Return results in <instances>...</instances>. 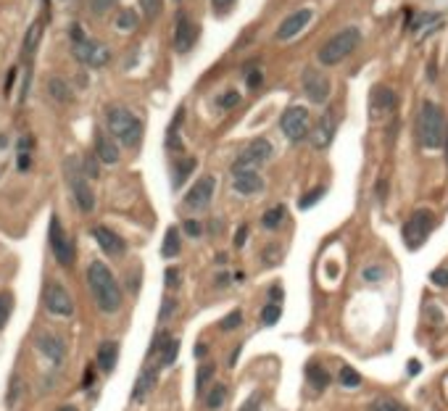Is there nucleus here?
<instances>
[{
  "instance_id": "f257e3e1",
  "label": "nucleus",
  "mask_w": 448,
  "mask_h": 411,
  "mask_svg": "<svg viewBox=\"0 0 448 411\" xmlns=\"http://www.w3.org/2000/svg\"><path fill=\"white\" fill-rule=\"evenodd\" d=\"M87 285L93 290V298L98 308L106 314H113L121 308V290L113 271L103 261H93L87 266Z\"/></svg>"
},
{
  "instance_id": "f03ea898",
  "label": "nucleus",
  "mask_w": 448,
  "mask_h": 411,
  "mask_svg": "<svg viewBox=\"0 0 448 411\" xmlns=\"http://www.w3.org/2000/svg\"><path fill=\"white\" fill-rule=\"evenodd\" d=\"M417 137L427 150H435L443 145V137H446V116H443V108L432 100H424L422 108H419V116H417Z\"/></svg>"
},
{
  "instance_id": "7ed1b4c3",
  "label": "nucleus",
  "mask_w": 448,
  "mask_h": 411,
  "mask_svg": "<svg viewBox=\"0 0 448 411\" xmlns=\"http://www.w3.org/2000/svg\"><path fill=\"white\" fill-rule=\"evenodd\" d=\"M362 45V29L359 26H345L337 35H332L327 43L319 48L317 58L322 66H337L340 61H345L351 53Z\"/></svg>"
},
{
  "instance_id": "20e7f679",
  "label": "nucleus",
  "mask_w": 448,
  "mask_h": 411,
  "mask_svg": "<svg viewBox=\"0 0 448 411\" xmlns=\"http://www.w3.org/2000/svg\"><path fill=\"white\" fill-rule=\"evenodd\" d=\"M106 124H108V132H111L113 137L121 145H127V148H135L143 140V122L132 114L130 108H124V105L108 108L106 111Z\"/></svg>"
},
{
  "instance_id": "39448f33",
  "label": "nucleus",
  "mask_w": 448,
  "mask_h": 411,
  "mask_svg": "<svg viewBox=\"0 0 448 411\" xmlns=\"http://www.w3.org/2000/svg\"><path fill=\"white\" fill-rule=\"evenodd\" d=\"M66 180H69V187H71V195H74L77 209L90 214V211L95 209V193H93V187H90V182H87L82 167L77 164V158H69V161H66Z\"/></svg>"
},
{
  "instance_id": "423d86ee",
  "label": "nucleus",
  "mask_w": 448,
  "mask_h": 411,
  "mask_svg": "<svg viewBox=\"0 0 448 411\" xmlns=\"http://www.w3.org/2000/svg\"><path fill=\"white\" fill-rule=\"evenodd\" d=\"M272 158V142L264 137H256L253 142H248L245 148L238 153L233 164V175H243V172H259L261 164H267Z\"/></svg>"
},
{
  "instance_id": "0eeeda50",
  "label": "nucleus",
  "mask_w": 448,
  "mask_h": 411,
  "mask_svg": "<svg viewBox=\"0 0 448 411\" xmlns=\"http://www.w3.org/2000/svg\"><path fill=\"white\" fill-rule=\"evenodd\" d=\"M280 130L285 132V137L290 142H301L311 135V116L309 108L303 105H290L285 108L282 116H280Z\"/></svg>"
},
{
  "instance_id": "6e6552de",
  "label": "nucleus",
  "mask_w": 448,
  "mask_h": 411,
  "mask_svg": "<svg viewBox=\"0 0 448 411\" xmlns=\"http://www.w3.org/2000/svg\"><path fill=\"white\" fill-rule=\"evenodd\" d=\"M432 227H435V217H432L430 211H424V209H419V211H414L412 217L406 219V224H404V229H401V235H404V243L412 248V251H417L419 245L430 237V232H432Z\"/></svg>"
},
{
  "instance_id": "1a4fd4ad",
  "label": "nucleus",
  "mask_w": 448,
  "mask_h": 411,
  "mask_svg": "<svg viewBox=\"0 0 448 411\" xmlns=\"http://www.w3.org/2000/svg\"><path fill=\"white\" fill-rule=\"evenodd\" d=\"M303 93L309 98L311 103H327L330 98V79L322 69H314V66H306L301 77Z\"/></svg>"
},
{
  "instance_id": "9d476101",
  "label": "nucleus",
  "mask_w": 448,
  "mask_h": 411,
  "mask_svg": "<svg viewBox=\"0 0 448 411\" xmlns=\"http://www.w3.org/2000/svg\"><path fill=\"white\" fill-rule=\"evenodd\" d=\"M51 248H53L56 261H58L61 266H71V264H74V256H77L74 243L66 237V232L61 227V219L56 217V214L51 217Z\"/></svg>"
},
{
  "instance_id": "9b49d317",
  "label": "nucleus",
  "mask_w": 448,
  "mask_h": 411,
  "mask_svg": "<svg viewBox=\"0 0 448 411\" xmlns=\"http://www.w3.org/2000/svg\"><path fill=\"white\" fill-rule=\"evenodd\" d=\"M45 308L56 316H71L74 314V301H71L69 290L63 288L61 282H51L48 288H45Z\"/></svg>"
},
{
  "instance_id": "f8f14e48",
  "label": "nucleus",
  "mask_w": 448,
  "mask_h": 411,
  "mask_svg": "<svg viewBox=\"0 0 448 411\" xmlns=\"http://www.w3.org/2000/svg\"><path fill=\"white\" fill-rule=\"evenodd\" d=\"M214 187H216V180L211 175L200 177L198 182L193 184L188 190V195H185V206L193 211H203L208 209V203H211V198H214Z\"/></svg>"
},
{
  "instance_id": "ddd939ff",
  "label": "nucleus",
  "mask_w": 448,
  "mask_h": 411,
  "mask_svg": "<svg viewBox=\"0 0 448 411\" xmlns=\"http://www.w3.org/2000/svg\"><path fill=\"white\" fill-rule=\"evenodd\" d=\"M195 35H198V29L193 24V19L185 14V11H177V19H174V51L177 53H188L195 43Z\"/></svg>"
},
{
  "instance_id": "4468645a",
  "label": "nucleus",
  "mask_w": 448,
  "mask_h": 411,
  "mask_svg": "<svg viewBox=\"0 0 448 411\" xmlns=\"http://www.w3.org/2000/svg\"><path fill=\"white\" fill-rule=\"evenodd\" d=\"M311 9H298V11H293L290 16L285 19L282 24L277 26V35H275V40L277 43H285V40H293L298 32H303L306 26H309V21H311Z\"/></svg>"
},
{
  "instance_id": "2eb2a0df",
  "label": "nucleus",
  "mask_w": 448,
  "mask_h": 411,
  "mask_svg": "<svg viewBox=\"0 0 448 411\" xmlns=\"http://www.w3.org/2000/svg\"><path fill=\"white\" fill-rule=\"evenodd\" d=\"M335 132H337V119H335V111L332 108H327L325 114H322V119H319V124L314 127V132H311V142H314V148H327L330 142L335 140Z\"/></svg>"
},
{
  "instance_id": "dca6fc26",
  "label": "nucleus",
  "mask_w": 448,
  "mask_h": 411,
  "mask_svg": "<svg viewBox=\"0 0 448 411\" xmlns=\"http://www.w3.org/2000/svg\"><path fill=\"white\" fill-rule=\"evenodd\" d=\"M37 350H40L48 361H53V364H61V361L66 359V343H63L61 335L43 333L37 338Z\"/></svg>"
},
{
  "instance_id": "f3484780",
  "label": "nucleus",
  "mask_w": 448,
  "mask_h": 411,
  "mask_svg": "<svg viewBox=\"0 0 448 411\" xmlns=\"http://www.w3.org/2000/svg\"><path fill=\"white\" fill-rule=\"evenodd\" d=\"M93 237H95V243L101 245V251L108 256H121L127 251V243L108 227H93Z\"/></svg>"
},
{
  "instance_id": "a211bd4d",
  "label": "nucleus",
  "mask_w": 448,
  "mask_h": 411,
  "mask_svg": "<svg viewBox=\"0 0 448 411\" xmlns=\"http://www.w3.org/2000/svg\"><path fill=\"white\" fill-rule=\"evenodd\" d=\"M396 103H398V98L390 88L372 90V98H370L372 116H385V114H390V111H396Z\"/></svg>"
},
{
  "instance_id": "6ab92c4d",
  "label": "nucleus",
  "mask_w": 448,
  "mask_h": 411,
  "mask_svg": "<svg viewBox=\"0 0 448 411\" xmlns=\"http://www.w3.org/2000/svg\"><path fill=\"white\" fill-rule=\"evenodd\" d=\"M233 187L235 193L253 195L264 190V180H261L259 172H243V175H233Z\"/></svg>"
},
{
  "instance_id": "aec40b11",
  "label": "nucleus",
  "mask_w": 448,
  "mask_h": 411,
  "mask_svg": "<svg viewBox=\"0 0 448 411\" xmlns=\"http://www.w3.org/2000/svg\"><path fill=\"white\" fill-rule=\"evenodd\" d=\"M95 156L103 164H116L119 161V145L106 132H95Z\"/></svg>"
},
{
  "instance_id": "412c9836",
  "label": "nucleus",
  "mask_w": 448,
  "mask_h": 411,
  "mask_svg": "<svg viewBox=\"0 0 448 411\" xmlns=\"http://www.w3.org/2000/svg\"><path fill=\"white\" fill-rule=\"evenodd\" d=\"M98 367L103 369V372H111L116 367V361H119V343L113 340H103L98 345Z\"/></svg>"
},
{
  "instance_id": "4be33fe9",
  "label": "nucleus",
  "mask_w": 448,
  "mask_h": 411,
  "mask_svg": "<svg viewBox=\"0 0 448 411\" xmlns=\"http://www.w3.org/2000/svg\"><path fill=\"white\" fill-rule=\"evenodd\" d=\"M306 377H309V385L314 390H325L330 385V375L327 369L322 367L319 361H309V367H306Z\"/></svg>"
},
{
  "instance_id": "5701e85b",
  "label": "nucleus",
  "mask_w": 448,
  "mask_h": 411,
  "mask_svg": "<svg viewBox=\"0 0 448 411\" xmlns=\"http://www.w3.org/2000/svg\"><path fill=\"white\" fill-rule=\"evenodd\" d=\"M40 37H43V21H35V24L26 29V37H24V48H21V53H24V58H32L37 51V45H40Z\"/></svg>"
},
{
  "instance_id": "b1692460",
  "label": "nucleus",
  "mask_w": 448,
  "mask_h": 411,
  "mask_svg": "<svg viewBox=\"0 0 448 411\" xmlns=\"http://www.w3.org/2000/svg\"><path fill=\"white\" fill-rule=\"evenodd\" d=\"M156 387V369H146L143 375H140V380L135 383V390H132V398L135 401H143L151 390Z\"/></svg>"
},
{
  "instance_id": "393cba45",
  "label": "nucleus",
  "mask_w": 448,
  "mask_h": 411,
  "mask_svg": "<svg viewBox=\"0 0 448 411\" xmlns=\"http://www.w3.org/2000/svg\"><path fill=\"white\" fill-rule=\"evenodd\" d=\"M48 95L56 98L58 103H69V100H71V88L66 85V79L51 77V79H48Z\"/></svg>"
},
{
  "instance_id": "a878e982",
  "label": "nucleus",
  "mask_w": 448,
  "mask_h": 411,
  "mask_svg": "<svg viewBox=\"0 0 448 411\" xmlns=\"http://www.w3.org/2000/svg\"><path fill=\"white\" fill-rule=\"evenodd\" d=\"M195 167H198V161H195V158H182V161H177V164H174V180H172L174 187H182L185 180L193 175V169Z\"/></svg>"
},
{
  "instance_id": "bb28decb",
  "label": "nucleus",
  "mask_w": 448,
  "mask_h": 411,
  "mask_svg": "<svg viewBox=\"0 0 448 411\" xmlns=\"http://www.w3.org/2000/svg\"><path fill=\"white\" fill-rule=\"evenodd\" d=\"M161 254H164L166 259H172V256L180 254V229H177V227L166 229L164 245H161Z\"/></svg>"
},
{
  "instance_id": "cd10ccee",
  "label": "nucleus",
  "mask_w": 448,
  "mask_h": 411,
  "mask_svg": "<svg viewBox=\"0 0 448 411\" xmlns=\"http://www.w3.org/2000/svg\"><path fill=\"white\" fill-rule=\"evenodd\" d=\"M108 61H111V51H108L106 45L95 43L93 45V53H90V61H87V66H93V69H103V66Z\"/></svg>"
},
{
  "instance_id": "c85d7f7f",
  "label": "nucleus",
  "mask_w": 448,
  "mask_h": 411,
  "mask_svg": "<svg viewBox=\"0 0 448 411\" xmlns=\"http://www.w3.org/2000/svg\"><path fill=\"white\" fill-rule=\"evenodd\" d=\"M180 122H182V108L177 111V116H174L172 127H169V135H166V145H169V150H174V153H180L182 150V140H180Z\"/></svg>"
},
{
  "instance_id": "c756f323",
  "label": "nucleus",
  "mask_w": 448,
  "mask_h": 411,
  "mask_svg": "<svg viewBox=\"0 0 448 411\" xmlns=\"http://www.w3.org/2000/svg\"><path fill=\"white\" fill-rule=\"evenodd\" d=\"M224 401H227V385H222V383H216V385L211 387V390H208L206 406H208L211 411H216V409H222Z\"/></svg>"
},
{
  "instance_id": "7c9ffc66",
  "label": "nucleus",
  "mask_w": 448,
  "mask_h": 411,
  "mask_svg": "<svg viewBox=\"0 0 448 411\" xmlns=\"http://www.w3.org/2000/svg\"><path fill=\"white\" fill-rule=\"evenodd\" d=\"M177 353H180V340H177V338H166V343L161 345V367L174 364Z\"/></svg>"
},
{
  "instance_id": "2f4dec72",
  "label": "nucleus",
  "mask_w": 448,
  "mask_h": 411,
  "mask_svg": "<svg viewBox=\"0 0 448 411\" xmlns=\"http://www.w3.org/2000/svg\"><path fill=\"white\" fill-rule=\"evenodd\" d=\"M216 372V364H211V361H206V364H200L198 372H195V390L198 393H203V387H206V383L214 377Z\"/></svg>"
},
{
  "instance_id": "473e14b6",
  "label": "nucleus",
  "mask_w": 448,
  "mask_h": 411,
  "mask_svg": "<svg viewBox=\"0 0 448 411\" xmlns=\"http://www.w3.org/2000/svg\"><path fill=\"white\" fill-rule=\"evenodd\" d=\"M337 380H340V385H345V387H359L362 385V375L356 372L354 367H340V375H337Z\"/></svg>"
},
{
  "instance_id": "72a5a7b5",
  "label": "nucleus",
  "mask_w": 448,
  "mask_h": 411,
  "mask_svg": "<svg viewBox=\"0 0 448 411\" xmlns=\"http://www.w3.org/2000/svg\"><path fill=\"white\" fill-rule=\"evenodd\" d=\"M282 219H285V209H282V206H272V209L264 214L261 224H264L267 229H277L280 224H282Z\"/></svg>"
},
{
  "instance_id": "f704fd0d",
  "label": "nucleus",
  "mask_w": 448,
  "mask_h": 411,
  "mask_svg": "<svg viewBox=\"0 0 448 411\" xmlns=\"http://www.w3.org/2000/svg\"><path fill=\"white\" fill-rule=\"evenodd\" d=\"M116 26L124 29V32H132V29L138 26V14H135L132 9H124L119 16H116Z\"/></svg>"
},
{
  "instance_id": "c9c22d12",
  "label": "nucleus",
  "mask_w": 448,
  "mask_h": 411,
  "mask_svg": "<svg viewBox=\"0 0 448 411\" xmlns=\"http://www.w3.org/2000/svg\"><path fill=\"white\" fill-rule=\"evenodd\" d=\"M161 9H164V0H140V11H143V16L151 19V21L158 19Z\"/></svg>"
},
{
  "instance_id": "e433bc0d",
  "label": "nucleus",
  "mask_w": 448,
  "mask_h": 411,
  "mask_svg": "<svg viewBox=\"0 0 448 411\" xmlns=\"http://www.w3.org/2000/svg\"><path fill=\"white\" fill-rule=\"evenodd\" d=\"M216 103H219L222 111H230V108H235V105L240 103V93L238 90H224L222 95L216 98Z\"/></svg>"
},
{
  "instance_id": "4c0bfd02",
  "label": "nucleus",
  "mask_w": 448,
  "mask_h": 411,
  "mask_svg": "<svg viewBox=\"0 0 448 411\" xmlns=\"http://www.w3.org/2000/svg\"><path fill=\"white\" fill-rule=\"evenodd\" d=\"M370 411H409L404 403H398L396 398H377V401L372 403Z\"/></svg>"
},
{
  "instance_id": "58836bf2",
  "label": "nucleus",
  "mask_w": 448,
  "mask_h": 411,
  "mask_svg": "<svg viewBox=\"0 0 448 411\" xmlns=\"http://www.w3.org/2000/svg\"><path fill=\"white\" fill-rule=\"evenodd\" d=\"M280 316H282V308H280V303H267V306H264V311H261V322H264V324H277V322H280Z\"/></svg>"
},
{
  "instance_id": "ea45409f",
  "label": "nucleus",
  "mask_w": 448,
  "mask_h": 411,
  "mask_svg": "<svg viewBox=\"0 0 448 411\" xmlns=\"http://www.w3.org/2000/svg\"><path fill=\"white\" fill-rule=\"evenodd\" d=\"M11 308H14V298H11V293H0V327L9 322Z\"/></svg>"
},
{
  "instance_id": "a19ab883",
  "label": "nucleus",
  "mask_w": 448,
  "mask_h": 411,
  "mask_svg": "<svg viewBox=\"0 0 448 411\" xmlns=\"http://www.w3.org/2000/svg\"><path fill=\"white\" fill-rule=\"evenodd\" d=\"M322 195H325V187H314L311 193H306L301 201H298V209H311L317 201H322Z\"/></svg>"
},
{
  "instance_id": "79ce46f5",
  "label": "nucleus",
  "mask_w": 448,
  "mask_h": 411,
  "mask_svg": "<svg viewBox=\"0 0 448 411\" xmlns=\"http://www.w3.org/2000/svg\"><path fill=\"white\" fill-rule=\"evenodd\" d=\"M240 324H243V314L235 308V311H230V314L219 322V330H235V327H240Z\"/></svg>"
},
{
  "instance_id": "37998d69",
  "label": "nucleus",
  "mask_w": 448,
  "mask_h": 411,
  "mask_svg": "<svg viewBox=\"0 0 448 411\" xmlns=\"http://www.w3.org/2000/svg\"><path fill=\"white\" fill-rule=\"evenodd\" d=\"M82 172H85V177H90V180H95V177L101 175V169H98V156H87L85 161H82Z\"/></svg>"
},
{
  "instance_id": "c03bdc74",
  "label": "nucleus",
  "mask_w": 448,
  "mask_h": 411,
  "mask_svg": "<svg viewBox=\"0 0 448 411\" xmlns=\"http://www.w3.org/2000/svg\"><path fill=\"white\" fill-rule=\"evenodd\" d=\"M119 0H90V9H93V14H106V11H111L113 6H116Z\"/></svg>"
},
{
  "instance_id": "a18cd8bd",
  "label": "nucleus",
  "mask_w": 448,
  "mask_h": 411,
  "mask_svg": "<svg viewBox=\"0 0 448 411\" xmlns=\"http://www.w3.org/2000/svg\"><path fill=\"white\" fill-rule=\"evenodd\" d=\"M235 0H211V11H214L216 16H227L230 9H233Z\"/></svg>"
},
{
  "instance_id": "49530a36",
  "label": "nucleus",
  "mask_w": 448,
  "mask_h": 411,
  "mask_svg": "<svg viewBox=\"0 0 448 411\" xmlns=\"http://www.w3.org/2000/svg\"><path fill=\"white\" fill-rule=\"evenodd\" d=\"M259 409H261V395L253 393V395H248V401L243 403V406L238 411H259Z\"/></svg>"
},
{
  "instance_id": "de8ad7c7",
  "label": "nucleus",
  "mask_w": 448,
  "mask_h": 411,
  "mask_svg": "<svg viewBox=\"0 0 448 411\" xmlns=\"http://www.w3.org/2000/svg\"><path fill=\"white\" fill-rule=\"evenodd\" d=\"M432 282L440 288H448V269H435L432 271Z\"/></svg>"
},
{
  "instance_id": "09e8293b",
  "label": "nucleus",
  "mask_w": 448,
  "mask_h": 411,
  "mask_svg": "<svg viewBox=\"0 0 448 411\" xmlns=\"http://www.w3.org/2000/svg\"><path fill=\"white\" fill-rule=\"evenodd\" d=\"M364 280H367V282L382 280V266H370V269L364 271Z\"/></svg>"
},
{
  "instance_id": "8fccbe9b",
  "label": "nucleus",
  "mask_w": 448,
  "mask_h": 411,
  "mask_svg": "<svg viewBox=\"0 0 448 411\" xmlns=\"http://www.w3.org/2000/svg\"><path fill=\"white\" fill-rule=\"evenodd\" d=\"M185 232H188L190 237H200V232H203V229H200L198 222H193V219H188V222H185Z\"/></svg>"
},
{
  "instance_id": "3c124183",
  "label": "nucleus",
  "mask_w": 448,
  "mask_h": 411,
  "mask_svg": "<svg viewBox=\"0 0 448 411\" xmlns=\"http://www.w3.org/2000/svg\"><path fill=\"white\" fill-rule=\"evenodd\" d=\"M174 308H177V301H174V298H166L164 306H161V319H169V314H172Z\"/></svg>"
},
{
  "instance_id": "603ef678",
  "label": "nucleus",
  "mask_w": 448,
  "mask_h": 411,
  "mask_svg": "<svg viewBox=\"0 0 448 411\" xmlns=\"http://www.w3.org/2000/svg\"><path fill=\"white\" fill-rule=\"evenodd\" d=\"M166 285H169V288H177V285H180V269H166Z\"/></svg>"
},
{
  "instance_id": "864d4df0",
  "label": "nucleus",
  "mask_w": 448,
  "mask_h": 411,
  "mask_svg": "<svg viewBox=\"0 0 448 411\" xmlns=\"http://www.w3.org/2000/svg\"><path fill=\"white\" fill-rule=\"evenodd\" d=\"M282 301V288L280 285H272L269 288V303H280Z\"/></svg>"
},
{
  "instance_id": "5fc2aeb1",
  "label": "nucleus",
  "mask_w": 448,
  "mask_h": 411,
  "mask_svg": "<svg viewBox=\"0 0 448 411\" xmlns=\"http://www.w3.org/2000/svg\"><path fill=\"white\" fill-rule=\"evenodd\" d=\"M259 85H261V71H259V69L250 71V74H248V88H250V90H256Z\"/></svg>"
},
{
  "instance_id": "6e6d98bb",
  "label": "nucleus",
  "mask_w": 448,
  "mask_h": 411,
  "mask_svg": "<svg viewBox=\"0 0 448 411\" xmlns=\"http://www.w3.org/2000/svg\"><path fill=\"white\" fill-rule=\"evenodd\" d=\"M245 237H248V227H240V229H238V237H235V245H238V248H243Z\"/></svg>"
},
{
  "instance_id": "4d7b16f0",
  "label": "nucleus",
  "mask_w": 448,
  "mask_h": 411,
  "mask_svg": "<svg viewBox=\"0 0 448 411\" xmlns=\"http://www.w3.org/2000/svg\"><path fill=\"white\" fill-rule=\"evenodd\" d=\"M14 82H16V69L9 71V82H6V93H11V88H14Z\"/></svg>"
},
{
  "instance_id": "13d9d810",
  "label": "nucleus",
  "mask_w": 448,
  "mask_h": 411,
  "mask_svg": "<svg viewBox=\"0 0 448 411\" xmlns=\"http://www.w3.org/2000/svg\"><path fill=\"white\" fill-rule=\"evenodd\" d=\"M443 150H446V164H448V124H446V137H443Z\"/></svg>"
},
{
  "instance_id": "bf43d9fd",
  "label": "nucleus",
  "mask_w": 448,
  "mask_h": 411,
  "mask_svg": "<svg viewBox=\"0 0 448 411\" xmlns=\"http://www.w3.org/2000/svg\"><path fill=\"white\" fill-rule=\"evenodd\" d=\"M195 353H198V356H203V353H206V345H203V343H198V345H195Z\"/></svg>"
},
{
  "instance_id": "052dcab7",
  "label": "nucleus",
  "mask_w": 448,
  "mask_h": 411,
  "mask_svg": "<svg viewBox=\"0 0 448 411\" xmlns=\"http://www.w3.org/2000/svg\"><path fill=\"white\" fill-rule=\"evenodd\" d=\"M409 372H412V375H417V372H419V364H417V361H412V364H409Z\"/></svg>"
},
{
  "instance_id": "680f3d73",
  "label": "nucleus",
  "mask_w": 448,
  "mask_h": 411,
  "mask_svg": "<svg viewBox=\"0 0 448 411\" xmlns=\"http://www.w3.org/2000/svg\"><path fill=\"white\" fill-rule=\"evenodd\" d=\"M58 411H77V409H74V406H61Z\"/></svg>"
}]
</instances>
